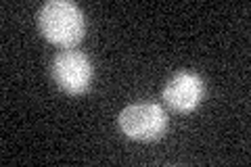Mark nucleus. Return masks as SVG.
I'll use <instances>...</instances> for the list:
<instances>
[{
  "instance_id": "obj_1",
  "label": "nucleus",
  "mask_w": 251,
  "mask_h": 167,
  "mask_svg": "<svg viewBox=\"0 0 251 167\" xmlns=\"http://www.w3.org/2000/svg\"><path fill=\"white\" fill-rule=\"evenodd\" d=\"M38 27L49 42L63 48H74L84 38L86 19L80 6L69 0H49L38 11Z\"/></svg>"
},
{
  "instance_id": "obj_2",
  "label": "nucleus",
  "mask_w": 251,
  "mask_h": 167,
  "mask_svg": "<svg viewBox=\"0 0 251 167\" xmlns=\"http://www.w3.org/2000/svg\"><path fill=\"white\" fill-rule=\"evenodd\" d=\"M120 130L132 140H159L168 128V115L157 102H134L120 113Z\"/></svg>"
},
{
  "instance_id": "obj_3",
  "label": "nucleus",
  "mask_w": 251,
  "mask_h": 167,
  "mask_svg": "<svg viewBox=\"0 0 251 167\" xmlns=\"http://www.w3.org/2000/svg\"><path fill=\"white\" fill-rule=\"evenodd\" d=\"M52 77L67 94H84L94 77L92 61L80 50L65 48L52 59Z\"/></svg>"
},
{
  "instance_id": "obj_4",
  "label": "nucleus",
  "mask_w": 251,
  "mask_h": 167,
  "mask_svg": "<svg viewBox=\"0 0 251 167\" xmlns=\"http://www.w3.org/2000/svg\"><path fill=\"white\" fill-rule=\"evenodd\" d=\"M205 96V82L193 71H180L168 79L163 88V100L176 113H191Z\"/></svg>"
}]
</instances>
